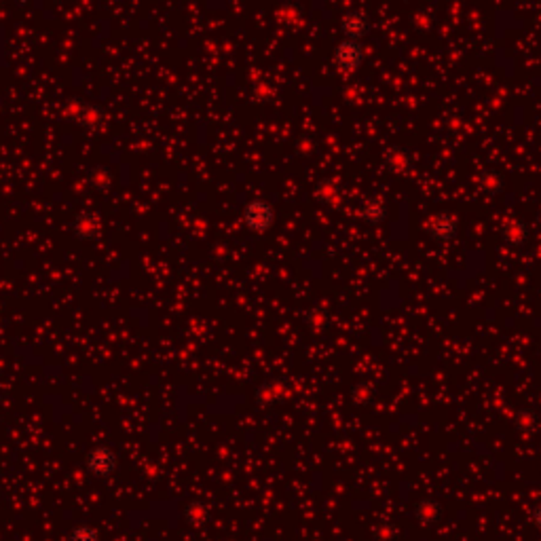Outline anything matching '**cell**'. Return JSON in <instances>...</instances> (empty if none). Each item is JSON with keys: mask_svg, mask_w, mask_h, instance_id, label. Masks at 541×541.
Wrapping results in <instances>:
<instances>
[{"mask_svg": "<svg viewBox=\"0 0 541 541\" xmlns=\"http://www.w3.org/2000/svg\"><path fill=\"white\" fill-rule=\"evenodd\" d=\"M457 229H459V220L447 212L436 214L430 222V233L436 241H451L457 235Z\"/></svg>", "mask_w": 541, "mask_h": 541, "instance_id": "5", "label": "cell"}, {"mask_svg": "<svg viewBox=\"0 0 541 541\" xmlns=\"http://www.w3.org/2000/svg\"><path fill=\"white\" fill-rule=\"evenodd\" d=\"M389 159H395V163H393V172L404 170V168H408V163H410V157H408V153H406V151H391V153H389Z\"/></svg>", "mask_w": 541, "mask_h": 541, "instance_id": "10", "label": "cell"}, {"mask_svg": "<svg viewBox=\"0 0 541 541\" xmlns=\"http://www.w3.org/2000/svg\"><path fill=\"white\" fill-rule=\"evenodd\" d=\"M68 541H99V533H97L93 527L81 525V527H77V529L70 533Z\"/></svg>", "mask_w": 541, "mask_h": 541, "instance_id": "9", "label": "cell"}, {"mask_svg": "<svg viewBox=\"0 0 541 541\" xmlns=\"http://www.w3.org/2000/svg\"><path fill=\"white\" fill-rule=\"evenodd\" d=\"M75 231L77 235L85 237V239H93L99 233V220L93 214H79L75 220Z\"/></svg>", "mask_w": 541, "mask_h": 541, "instance_id": "6", "label": "cell"}, {"mask_svg": "<svg viewBox=\"0 0 541 541\" xmlns=\"http://www.w3.org/2000/svg\"><path fill=\"white\" fill-rule=\"evenodd\" d=\"M334 64L343 72H356L364 64V47L360 40H341L334 49Z\"/></svg>", "mask_w": 541, "mask_h": 541, "instance_id": "2", "label": "cell"}, {"mask_svg": "<svg viewBox=\"0 0 541 541\" xmlns=\"http://www.w3.org/2000/svg\"><path fill=\"white\" fill-rule=\"evenodd\" d=\"M341 30L347 40H361L370 32V17L364 11H351L341 19Z\"/></svg>", "mask_w": 541, "mask_h": 541, "instance_id": "4", "label": "cell"}, {"mask_svg": "<svg viewBox=\"0 0 541 541\" xmlns=\"http://www.w3.org/2000/svg\"><path fill=\"white\" fill-rule=\"evenodd\" d=\"M244 222L254 233H267L275 224V207L265 199H254L244 207Z\"/></svg>", "mask_w": 541, "mask_h": 541, "instance_id": "1", "label": "cell"}, {"mask_svg": "<svg viewBox=\"0 0 541 541\" xmlns=\"http://www.w3.org/2000/svg\"><path fill=\"white\" fill-rule=\"evenodd\" d=\"M87 469H89L93 476H99V478H106V476L114 474V469H116V454L108 447H95L87 454Z\"/></svg>", "mask_w": 541, "mask_h": 541, "instance_id": "3", "label": "cell"}, {"mask_svg": "<svg viewBox=\"0 0 541 541\" xmlns=\"http://www.w3.org/2000/svg\"><path fill=\"white\" fill-rule=\"evenodd\" d=\"M361 216L368 222H383V218H385V205H383V201H378V199L366 201L364 207H361Z\"/></svg>", "mask_w": 541, "mask_h": 541, "instance_id": "7", "label": "cell"}, {"mask_svg": "<svg viewBox=\"0 0 541 541\" xmlns=\"http://www.w3.org/2000/svg\"><path fill=\"white\" fill-rule=\"evenodd\" d=\"M506 237H508L510 244H523L525 237H527V226L520 220H512L506 226Z\"/></svg>", "mask_w": 541, "mask_h": 541, "instance_id": "8", "label": "cell"}, {"mask_svg": "<svg viewBox=\"0 0 541 541\" xmlns=\"http://www.w3.org/2000/svg\"><path fill=\"white\" fill-rule=\"evenodd\" d=\"M533 523H535V527L541 531V503L535 508V512H533Z\"/></svg>", "mask_w": 541, "mask_h": 541, "instance_id": "12", "label": "cell"}, {"mask_svg": "<svg viewBox=\"0 0 541 541\" xmlns=\"http://www.w3.org/2000/svg\"><path fill=\"white\" fill-rule=\"evenodd\" d=\"M436 514H438V506H436V503H430V501L421 503V508H419V518H421V520L430 523V520L436 518Z\"/></svg>", "mask_w": 541, "mask_h": 541, "instance_id": "11", "label": "cell"}]
</instances>
